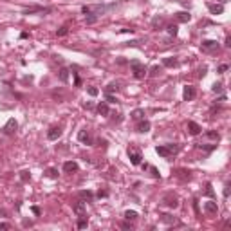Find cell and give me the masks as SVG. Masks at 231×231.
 <instances>
[{"instance_id": "cell-40", "label": "cell", "mask_w": 231, "mask_h": 231, "mask_svg": "<svg viewBox=\"0 0 231 231\" xmlns=\"http://www.w3.org/2000/svg\"><path fill=\"white\" fill-rule=\"evenodd\" d=\"M206 193H208V195H213V190H211V184H208V186H206Z\"/></svg>"}, {"instance_id": "cell-16", "label": "cell", "mask_w": 231, "mask_h": 231, "mask_svg": "<svg viewBox=\"0 0 231 231\" xmlns=\"http://www.w3.org/2000/svg\"><path fill=\"white\" fill-rule=\"evenodd\" d=\"M72 210L74 213H78V215H85V202H76V204H72Z\"/></svg>"}, {"instance_id": "cell-44", "label": "cell", "mask_w": 231, "mask_h": 231, "mask_svg": "<svg viewBox=\"0 0 231 231\" xmlns=\"http://www.w3.org/2000/svg\"><path fill=\"white\" fill-rule=\"evenodd\" d=\"M33 213H34V215H40V208H36V206H34V208H33Z\"/></svg>"}, {"instance_id": "cell-32", "label": "cell", "mask_w": 231, "mask_h": 231, "mask_svg": "<svg viewBox=\"0 0 231 231\" xmlns=\"http://www.w3.org/2000/svg\"><path fill=\"white\" fill-rule=\"evenodd\" d=\"M96 20H98V16H96V15H89V16H87V24H94Z\"/></svg>"}, {"instance_id": "cell-24", "label": "cell", "mask_w": 231, "mask_h": 231, "mask_svg": "<svg viewBox=\"0 0 231 231\" xmlns=\"http://www.w3.org/2000/svg\"><path fill=\"white\" fill-rule=\"evenodd\" d=\"M87 226H89V220H87V217H85V215H80V220H78V228H80V229H85Z\"/></svg>"}, {"instance_id": "cell-22", "label": "cell", "mask_w": 231, "mask_h": 231, "mask_svg": "<svg viewBox=\"0 0 231 231\" xmlns=\"http://www.w3.org/2000/svg\"><path fill=\"white\" fill-rule=\"evenodd\" d=\"M166 31H168L170 36H177V33H179V27L175 25V24H170L168 27H166Z\"/></svg>"}, {"instance_id": "cell-37", "label": "cell", "mask_w": 231, "mask_h": 231, "mask_svg": "<svg viewBox=\"0 0 231 231\" xmlns=\"http://www.w3.org/2000/svg\"><path fill=\"white\" fill-rule=\"evenodd\" d=\"M159 72H161V69H159V67H154V69H152V74H154V76H157Z\"/></svg>"}, {"instance_id": "cell-30", "label": "cell", "mask_w": 231, "mask_h": 231, "mask_svg": "<svg viewBox=\"0 0 231 231\" xmlns=\"http://www.w3.org/2000/svg\"><path fill=\"white\" fill-rule=\"evenodd\" d=\"M206 137H210V139H215V141H219V134H217V132H206Z\"/></svg>"}, {"instance_id": "cell-19", "label": "cell", "mask_w": 231, "mask_h": 231, "mask_svg": "<svg viewBox=\"0 0 231 231\" xmlns=\"http://www.w3.org/2000/svg\"><path fill=\"white\" fill-rule=\"evenodd\" d=\"M177 58H173V56H170V58H164L163 60V65L164 67H177Z\"/></svg>"}, {"instance_id": "cell-43", "label": "cell", "mask_w": 231, "mask_h": 231, "mask_svg": "<svg viewBox=\"0 0 231 231\" xmlns=\"http://www.w3.org/2000/svg\"><path fill=\"white\" fill-rule=\"evenodd\" d=\"M107 195H108V193H107V191H101V190H99V193H98V197H107Z\"/></svg>"}, {"instance_id": "cell-23", "label": "cell", "mask_w": 231, "mask_h": 231, "mask_svg": "<svg viewBox=\"0 0 231 231\" xmlns=\"http://www.w3.org/2000/svg\"><path fill=\"white\" fill-rule=\"evenodd\" d=\"M132 117H134V119H137V121H139V119H143V117H145V110H141V108H136V110H134V112H132Z\"/></svg>"}, {"instance_id": "cell-41", "label": "cell", "mask_w": 231, "mask_h": 231, "mask_svg": "<svg viewBox=\"0 0 231 231\" xmlns=\"http://www.w3.org/2000/svg\"><path fill=\"white\" fill-rule=\"evenodd\" d=\"M224 195H226V197L229 195V184H226V188H224Z\"/></svg>"}, {"instance_id": "cell-11", "label": "cell", "mask_w": 231, "mask_h": 231, "mask_svg": "<svg viewBox=\"0 0 231 231\" xmlns=\"http://www.w3.org/2000/svg\"><path fill=\"white\" fill-rule=\"evenodd\" d=\"M63 172H65V173L78 172V163H74V161H67V163H63Z\"/></svg>"}, {"instance_id": "cell-39", "label": "cell", "mask_w": 231, "mask_h": 231, "mask_svg": "<svg viewBox=\"0 0 231 231\" xmlns=\"http://www.w3.org/2000/svg\"><path fill=\"white\" fill-rule=\"evenodd\" d=\"M0 229H9V224H6V222H2V224H0Z\"/></svg>"}, {"instance_id": "cell-8", "label": "cell", "mask_w": 231, "mask_h": 231, "mask_svg": "<svg viewBox=\"0 0 231 231\" xmlns=\"http://www.w3.org/2000/svg\"><path fill=\"white\" fill-rule=\"evenodd\" d=\"M197 96V90H195V87H191V85H186L184 87V92H182V98L186 99V101H191L193 98Z\"/></svg>"}, {"instance_id": "cell-42", "label": "cell", "mask_w": 231, "mask_h": 231, "mask_svg": "<svg viewBox=\"0 0 231 231\" xmlns=\"http://www.w3.org/2000/svg\"><path fill=\"white\" fill-rule=\"evenodd\" d=\"M121 228H123V229H132V226H130V224H126V222H125V224H121Z\"/></svg>"}, {"instance_id": "cell-35", "label": "cell", "mask_w": 231, "mask_h": 231, "mask_svg": "<svg viewBox=\"0 0 231 231\" xmlns=\"http://www.w3.org/2000/svg\"><path fill=\"white\" fill-rule=\"evenodd\" d=\"M56 34H58V36H65V34H67V27H60Z\"/></svg>"}, {"instance_id": "cell-3", "label": "cell", "mask_w": 231, "mask_h": 231, "mask_svg": "<svg viewBox=\"0 0 231 231\" xmlns=\"http://www.w3.org/2000/svg\"><path fill=\"white\" fill-rule=\"evenodd\" d=\"M16 128H18L16 119H15V117H11V119H7V123L2 126V134H6V136H13V134L16 132Z\"/></svg>"}, {"instance_id": "cell-5", "label": "cell", "mask_w": 231, "mask_h": 231, "mask_svg": "<svg viewBox=\"0 0 231 231\" xmlns=\"http://www.w3.org/2000/svg\"><path fill=\"white\" fill-rule=\"evenodd\" d=\"M60 137H62V128H60V126L49 128V132H47V139H49V141H58Z\"/></svg>"}, {"instance_id": "cell-4", "label": "cell", "mask_w": 231, "mask_h": 231, "mask_svg": "<svg viewBox=\"0 0 231 231\" xmlns=\"http://www.w3.org/2000/svg\"><path fill=\"white\" fill-rule=\"evenodd\" d=\"M128 157H130V163L132 164H141V152L139 150H136V148H128Z\"/></svg>"}, {"instance_id": "cell-1", "label": "cell", "mask_w": 231, "mask_h": 231, "mask_svg": "<svg viewBox=\"0 0 231 231\" xmlns=\"http://www.w3.org/2000/svg\"><path fill=\"white\" fill-rule=\"evenodd\" d=\"M130 67H132V72H134V78H136V80H143V78H145L146 67L139 62V60H132V62H130Z\"/></svg>"}, {"instance_id": "cell-13", "label": "cell", "mask_w": 231, "mask_h": 231, "mask_svg": "<svg viewBox=\"0 0 231 231\" xmlns=\"http://www.w3.org/2000/svg\"><path fill=\"white\" fill-rule=\"evenodd\" d=\"M208 9L211 15H222L224 13V6L222 4H208Z\"/></svg>"}, {"instance_id": "cell-12", "label": "cell", "mask_w": 231, "mask_h": 231, "mask_svg": "<svg viewBox=\"0 0 231 231\" xmlns=\"http://www.w3.org/2000/svg\"><path fill=\"white\" fill-rule=\"evenodd\" d=\"M78 139H80L83 145H92V137H90V134H89L87 130H81V132L78 134Z\"/></svg>"}, {"instance_id": "cell-9", "label": "cell", "mask_w": 231, "mask_h": 231, "mask_svg": "<svg viewBox=\"0 0 231 231\" xmlns=\"http://www.w3.org/2000/svg\"><path fill=\"white\" fill-rule=\"evenodd\" d=\"M175 20L181 22V24H188L191 20V15L188 11H179V13H175Z\"/></svg>"}, {"instance_id": "cell-36", "label": "cell", "mask_w": 231, "mask_h": 231, "mask_svg": "<svg viewBox=\"0 0 231 231\" xmlns=\"http://www.w3.org/2000/svg\"><path fill=\"white\" fill-rule=\"evenodd\" d=\"M152 24H154V27H155V25H161V24H163V18H161V16H157V18H154V20H152Z\"/></svg>"}, {"instance_id": "cell-48", "label": "cell", "mask_w": 231, "mask_h": 231, "mask_svg": "<svg viewBox=\"0 0 231 231\" xmlns=\"http://www.w3.org/2000/svg\"><path fill=\"white\" fill-rule=\"evenodd\" d=\"M219 2H220V4H226V2H228V0H219Z\"/></svg>"}, {"instance_id": "cell-25", "label": "cell", "mask_w": 231, "mask_h": 231, "mask_svg": "<svg viewBox=\"0 0 231 231\" xmlns=\"http://www.w3.org/2000/svg\"><path fill=\"white\" fill-rule=\"evenodd\" d=\"M161 220L164 222V224H175V222H177V219H175V217H172V215H163V217H161Z\"/></svg>"}, {"instance_id": "cell-21", "label": "cell", "mask_w": 231, "mask_h": 231, "mask_svg": "<svg viewBox=\"0 0 231 231\" xmlns=\"http://www.w3.org/2000/svg\"><path fill=\"white\" fill-rule=\"evenodd\" d=\"M125 219H126V220H136V219H137V211L126 210L125 211Z\"/></svg>"}, {"instance_id": "cell-14", "label": "cell", "mask_w": 231, "mask_h": 231, "mask_svg": "<svg viewBox=\"0 0 231 231\" xmlns=\"http://www.w3.org/2000/svg\"><path fill=\"white\" fill-rule=\"evenodd\" d=\"M188 128H190V134H191V136H199L200 130H202V128H200V125H199V123H195V121H190Z\"/></svg>"}, {"instance_id": "cell-46", "label": "cell", "mask_w": 231, "mask_h": 231, "mask_svg": "<svg viewBox=\"0 0 231 231\" xmlns=\"http://www.w3.org/2000/svg\"><path fill=\"white\" fill-rule=\"evenodd\" d=\"M226 45H228V47H231V38H229V36L226 38Z\"/></svg>"}, {"instance_id": "cell-2", "label": "cell", "mask_w": 231, "mask_h": 231, "mask_svg": "<svg viewBox=\"0 0 231 231\" xmlns=\"http://www.w3.org/2000/svg\"><path fill=\"white\" fill-rule=\"evenodd\" d=\"M155 152H157L161 157H170V155H173V154H177L179 152V146L177 145H166V146H157L155 148Z\"/></svg>"}, {"instance_id": "cell-18", "label": "cell", "mask_w": 231, "mask_h": 231, "mask_svg": "<svg viewBox=\"0 0 231 231\" xmlns=\"http://www.w3.org/2000/svg\"><path fill=\"white\" fill-rule=\"evenodd\" d=\"M58 78H60V81H62V83H67V81H69V71H67L65 67H63V69H60Z\"/></svg>"}, {"instance_id": "cell-38", "label": "cell", "mask_w": 231, "mask_h": 231, "mask_svg": "<svg viewBox=\"0 0 231 231\" xmlns=\"http://www.w3.org/2000/svg\"><path fill=\"white\" fill-rule=\"evenodd\" d=\"M226 71H228V65H220L219 67V72H226Z\"/></svg>"}, {"instance_id": "cell-28", "label": "cell", "mask_w": 231, "mask_h": 231, "mask_svg": "<svg viewBox=\"0 0 231 231\" xmlns=\"http://www.w3.org/2000/svg\"><path fill=\"white\" fill-rule=\"evenodd\" d=\"M87 92H89V96H92V98L99 94V90H98L96 87H89V89H87Z\"/></svg>"}, {"instance_id": "cell-45", "label": "cell", "mask_w": 231, "mask_h": 231, "mask_svg": "<svg viewBox=\"0 0 231 231\" xmlns=\"http://www.w3.org/2000/svg\"><path fill=\"white\" fill-rule=\"evenodd\" d=\"M85 108H87V110H90V108H92V103H89V101H87V103H85Z\"/></svg>"}, {"instance_id": "cell-6", "label": "cell", "mask_w": 231, "mask_h": 231, "mask_svg": "<svg viewBox=\"0 0 231 231\" xmlns=\"http://www.w3.org/2000/svg\"><path fill=\"white\" fill-rule=\"evenodd\" d=\"M163 202L168 206V208H177L179 206V199L173 195V193H168V195H164V199H163Z\"/></svg>"}, {"instance_id": "cell-34", "label": "cell", "mask_w": 231, "mask_h": 231, "mask_svg": "<svg viewBox=\"0 0 231 231\" xmlns=\"http://www.w3.org/2000/svg\"><path fill=\"white\" fill-rule=\"evenodd\" d=\"M213 92H222V83H215V85H213Z\"/></svg>"}, {"instance_id": "cell-20", "label": "cell", "mask_w": 231, "mask_h": 231, "mask_svg": "<svg viewBox=\"0 0 231 231\" xmlns=\"http://www.w3.org/2000/svg\"><path fill=\"white\" fill-rule=\"evenodd\" d=\"M80 197H81L83 200H89V202L94 199V195H92V191H90V190H81V191H80Z\"/></svg>"}, {"instance_id": "cell-10", "label": "cell", "mask_w": 231, "mask_h": 231, "mask_svg": "<svg viewBox=\"0 0 231 231\" xmlns=\"http://www.w3.org/2000/svg\"><path fill=\"white\" fill-rule=\"evenodd\" d=\"M200 47L204 51H215V49H219V43L215 42V40H202Z\"/></svg>"}, {"instance_id": "cell-27", "label": "cell", "mask_w": 231, "mask_h": 231, "mask_svg": "<svg viewBox=\"0 0 231 231\" xmlns=\"http://www.w3.org/2000/svg\"><path fill=\"white\" fill-rule=\"evenodd\" d=\"M20 179L24 181V182H27V181L31 179V173H29L27 170H24V172H20Z\"/></svg>"}, {"instance_id": "cell-47", "label": "cell", "mask_w": 231, "mask_h": 231, "mask_svg": "<svg viewBox=\"0 0 231 231\" xmlns=\"http://www.w3.org/2000/svg\"><path fill=\"white\" fill-rule=\"evenodd\" d=\"M177 2H181V4H186V0H177Z\"/></svg>"}, {"instance_id": "cell-17", "label": "cell", "mask_w": 231, "mask_h": 231, "mask_svg": "<svg viewBox=\"0 0 231 231\" xmlns=\"http://www.w3.org/2000/svg\"><path fill=\"white\" fill-rule=\"evenodd\" d=\"M98 112H99L101 116H108V114H110V108H108V103H107V101H103V103H99V105H98Z\"/></svg>"}, {"instance_id": "cell-31", "label": "cell", "mask_w": 231, "mask_h": 231, "mask_svg": "<svg viewBox=\"0 0 231 231\" xmlns=\"http://www.w3.org/2000/svg\"><path fill=\"white\" fill-rule=\"evenodd\" d=\"M148 168H150V172H152V175H154L155 179H159V177H161V173L157 172V168H154V166H148Z\"/></svg>"}, {"instance_id": "cell-15", "label": "cell", "mask_w": 231, "mask_h": 231, "mask_svg": "<svg viewBox=\"0 0 231 231\" xmlns=\"http://www.w3.org/2000/svg\"><path fill=\"white\" fill-rule=\"evenodd\" d=\"M150 121H145V119H143V121H141V123H139V125H137V132H141V134H146L148 130H150Z\"/></svg>"}, {"instance_id": "cell-29", "label": "cell", "mask_w": 231, "mask_h": 231, "mask_svg": "<svg viewBox=\"0 0 231 231\" xmlns=\"http://www.w3.org/2000/svg\"><path fill=\"white\" fill-rule=\"evenodd\" d=\"M114 90H117V83H110L107 87V94H110V92H114Z\"/></svg>"}, {"instance_id": "cell-33", "label": "cell", "mask_w": 231, "mask_h": 231, "mask_svg": "<svg viewBox=\"0 0 231 231\" xmlns=\"http://www.w3.org/2000/svg\"><path fill=\"white\" fill-rule=\"evenodd\" d=\"M105 98H107V103H116V101H117V99H116L112 94H107Z\"/></svg>"}, {"instance_id": "cell-26", "label": "cell", "mask_w": 231, "mask_h": 231, "mask_svg": "<svg viewBox=\"0 0 231 231\" xmlns=\"http://www.w3.org/2000/svg\"><path fill=\"white\" fill-rule=\"evenodd\" d=\"M45 175L51 177V179H56V177H58V170H56V168H47V170H45Z\"/></svg>"}, {"instance_id": "cell-7", "label": "cell", "mask_w": 231, "mask_h": 231, "mask_svg": "<svg viewBox=\"0 0 231 231\" xmlns=\"http://www.w3.org/2000/svg\"><path fill=\"white\" fill-rule=\"evenodd\" d=\"M204 211H206L208 215H217V213H219V206H217V202H213V200L204 202Z\"/></svg>"}]
</instances>
